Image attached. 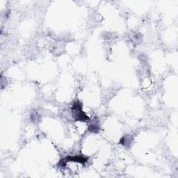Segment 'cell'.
Returning <instances> with one entry per match:
<instances>
[{
  "instance_id": "cell-3",
  "label": "cell",
  "mask_w": 178,
  "mask_h": 178,
  "mask_svg": "<svg viewBox=\"0 0 178 178\" xmlns=\"http://www.w3.org/2000/svg\"><path fill=\"white\" fill-rule=\"evenodd\" d=\"M89 130L92 132H97L99 130V127L96 124H91L89 127Z\"/></svg>"
},
{
  "instance_id": "cell-1",
  "label": "cell",
  "mask_w": 178,
  "mask_h": 178,
  "mask_svg": "<svg viewBox=\"0 0 178 178\" xmlns=\"http://www.w3.org/2000/svg\"><path fill=\"white\" fill-rule=\"evenodd\" d=\"M66 162L68 161H74V162H79V163H86L87 161V158L84 157L83 156H74V157H68L64 159Z\"/></svg>"
},
{
  "instance_id": "cell-2",
  "label": "cell",
  "mask_w": 178,
  "mask_h": 178,
  "mask_svg": "<svg viewBox=\"0 0 178 178\" xmlns=\"http://www.w3.org/2000/svg\"><path fill=\"white\" fill-rule=\"evenodd\" d=\"M132 141V136L130 135H126L123 136L120 140V143L124 146H127L131 144Z\"/></svg>"
}]
</instances>
